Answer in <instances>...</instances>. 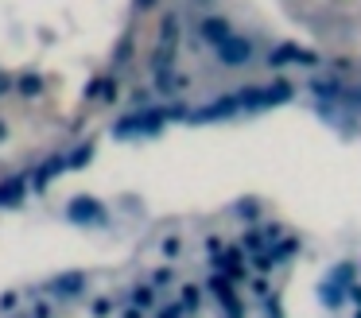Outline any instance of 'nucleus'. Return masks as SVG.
Returning <instances> with one entry per match:
<instances>
[{"label": "nucleus", "mask_w": 361, "mask_h": 318, "mask_svg": "<svg viewBox=\"0 0 361 318\" xmlns=\"http://www.w3.org/2000/svg\"><path fill=\"white\" fill-rule=\"evenodd\" d=\"M16 318H361V271L330 268L295 291L291 264L288 283L272 279V264L257 276L214 264L202 276L159 271L136 283L51 291Z\"/></svg>", "instance_id": "nucleus-1"}]
</instances>
